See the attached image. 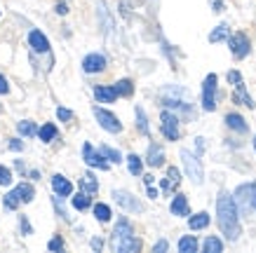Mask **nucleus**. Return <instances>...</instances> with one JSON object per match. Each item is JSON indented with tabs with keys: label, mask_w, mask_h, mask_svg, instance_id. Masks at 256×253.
<instances>
[{
	"label": "nucleus",
	"mask_w": 256,
	"mask_h": 253,
	"mask_svg": "<svg viewBox=\"0 0 256 253\" xmlns=\"http://www.w3.org/2000/svg\"><path fill=\"white\" fill-rule=\"evenodd\" d=\"M216 221H218V228H221V232L226 235V239H230V242H235V239L240 237V218H238V207H235V197H230V195H221L216 202Z\"/></svg>",
	"instance_id": "f257e3e1"
},
{
	"label": "nucleus",
	"mask_w": 256,
	"mask_h": 253,
	"mask_svg": "<svg viewBox=\"0 0 256 253\" xmlns=\"http://www.w3.org/2000/svg\"><path fill=\"white\" fill-rule=\"evenodd\" d=\"M235 204H240V209L244 214L256 211V183L240 185V188L235 190Z\"/></svg>",
	"instance_id": "f03ea898"
},
{
	"label": "nucleus",
	"mask_w": 256,
	"mask_h": 253,
	"mask_svg": "<svg viewBox=\"0 0 256 253\" xmlns=\"http://www.w3.org/2000/svg\"><path fill=\"white\" fill-rule=\"evenodd\" d=\"M181 162H184V169H186L188 178H190L195 185H200L202 181H204V171H202L200 160H198L190 150H181Z\"/></svg>",
	"instance_id": "7ed1b4c3"
},
{
	"label": "nucleus",
	"mask_w": 256,
	"mask_h": 253,
	"mask_svg": "<svg viewBox=\"0 0 256 253\" xmlns=\"http://www.w3.org/2000/svg\"><path fill=\"white\" fill-rule=\"evenodd\" d=\"M202 108L210 113L216 108V75L214 73H210L202 82Z\"/></svg>",
	"instance_id": "20e7f679"
},
{
	"label": "nucleus",
	"mask_w": 256,
	"mask_h": 253,
	"mask_svg": "<svg viewBox=\"0 0 256 253\" xmlns=\"http://www.w3.org/2000/svg\"><path fill=\"white\" fill-rule=\"evenodd\" d=\"M94 117H96V122H99L106 131H110V134H120V131H122V124H120V120H118L113 113L104 110V108H94Z\"/></svg>",
	"instance_id": "39448f33"
},
{
	"label": "nucleus",
	"mask_w": 256,
	"mask_h": 253,
	"mask_svg": "<svg viewBox=\"0 0 256 253\" xmlns=\"http://www.w3.org/2000/svg\"><path fill=\"white\" fill-rule=\"evenodd\" d=\"M160 127H162V134L167 141H178V115L170 113V110H162L160 115Z\"/></svg>",
	"instance_id": "423d86ee"
},
{
	"label": "nucleus",
	"mask_w": 256,
	"mask_h": 253,
	"mask_svg": "<svg viewBox=\"0 0 256 253\" xmlns=\"http://www.w3.org/2000/svg\"><path fill=\"white\" fill-rule=\"evenodd\" d=\"M230 52H233L235 59H244L249 54V49H252V45H249V38L244 35V33H233L230 35Z\"/></svg>",
	"instance_id": "0eeeda50"
},
{
	"label": "nucleus",
	"mask_w": 256,
	"mask_h": 253,
	"mask_svg": "<svg viewBox=\"0 0 256 253\" xmlns=\"http://www.w3.org/2000/svg\"><path fill=\"white\" fill-rule=\"evenodd\" d=\"M113 197H116V202L120 204L122 209H127V211H144V207H141V202L136 200V197H132L130 192H124V190H116L113 192Z\"/></svg>",
	"instance_id": "6e6552de"
},
{
	"label": "nucleus",
	"mask_w": 256,
	"mask_h": 253,
	"mask_svg": "<svg viewBox=\"0 0 256 253\" xmlns=\"http://www.w3.org/2000/svg\"><path fill=\"white\" fill-rule=\"evenodd\" d=\"M82 157H85V162L90 164V167H96V169H108V162L104 160V153H94V148L90 146V143H85L82 146Z\"/></svg>",
	"instance_id": "1a4fd4ad"
},
{
	"label": "nucleus",
	"mask_w": 256,
	"mask_h": 253,
	"mask_svg": "<svg viewBox=\"0 0 256 253\" xmlns=\"http://www.w3.org/2000/svg\"><path fill=\"white\" fill-rule=\"evenodd\" d=\"M132 235H134V232H132V225H130V221H127V218H120V221H118V225H116V230H113L110 244L116 246L118 242H122V239L132 237Z\"/></svg>",
	"instance_id": "9d476101"
},
{
	"label": "nucleus",
	"mask_w": 256,
	"mask_h": 253,
	"mask_svg": "<svg viewBox=\"0 0 256 253\" xmlns=\"http://www.w3.org/2000/svg\"><path fill=\"white\" fill-rule=\"evenodd\" d=\"M104 68H106V59L101 54H90V56H85V61H82V70L85 73H101Z\"/></svg>",
	"instance_id": "9b49d317"
},
{
	"label": "nucleus",
	"mask_w": 256,
	"mask_h": 253,
	"mask_svg": "<svg viewBox=\"0 0 256 253\" xmlns=\"http://www.w3.org/2000/svg\"><path fill=\"white\" fill-rule=\"evenodd\" d=\"M141 249V242L136 237H127V239H122V242H118L116 246H113V251H118V253H136Z\"/></svg>",
	"instance_id": "f8f14e48"
},
{
	"label": "nucleus",
	"mask_w": 256,
	"mask_h": 253,
	"mask_svg": "<svg viewBox=\"0 0 256 253\" xmlns=\"http://www.w3.org/2000/svg\"><path fill=\"white\" fill-rule=\"evenodd\" d=\"M178 183H181V174H178V169L176 167H170V169H167V178L162 181V190L164 192L176 190Z\"/></svg>",
	"instance_id": "ddd939ff"
},
{
	"label": "nucleus",
	"mask_w": 256,
	"mask_h": 253,
	"mask_svg": "<svg viewBox=\"0 0 256 253\" xmlns=\"http://www.w3.org/2000/svg\"><path fill=\"white\" fill-rule=\"evenodd\" d=\"M226 124H228V129L238 131V134H244V131L249 129L247 122H244V117L238 115V113H228V115H226Z\"/></svg>",
	"instance_id": "4468645a"
},
{
	"label": "nucleus",
	"mask_w": 256,
	"mask_h": 253,
	"mask_svg": "<svg viewBox=\"0 0 256 253\" xmlns=\"http://www.w3.org/2000/svg\"><path fill=\"white\" fill-rule=\"evenodd\" d=\"M28 42H31V47L36 49V52H40V54H45L47 49H50V42H47V38L40 31H31V35H28Z\"/></svg>",
	"instance_id": "2eb2a0df"
},
{
	"label": "nucleus",
	"mask_w": 256,
	"mask_h": 253,
	"mask_svg": "<svg viewBox=\"0 0 256 253\" xmlns=\"http://www.w3.org/2000/svg\"><path fill=\"white\" fill-rule=\"evenodd\" d=\"M146 162L150 164V167H162V164H164V153H162V148L158 146V143H150Z\"/></svg>",
	"instance_id": "dca6fc26"
},
{
	"label": "nucleus",
	"mask_w": 256,
	"mask_h": 253,
	"mask_svg": "<svg viewBox=\"0 0 256 253\" xmlns=\"http://www.w3.org/2000/svg\"><path fill=\"white\" fill-rule=\"evenodd\" d=\"M52 188H54V192L59 195V197H68L70 192H73V185H70L64 176H59V174L52 178Z\"/></svg>",
	"instance_id": "f3484780"
},
{
	"label": "nucleus",
	"mask_w": 256,
	"mask_h": 253,
	"mask_svg": "<svg viewBox=\"0 0 256 253\" xmlns=\"http://www.w3.org/2000/svg\"><path fill=\"white\" fill-rule=\"evenodd\" d=\"M233 103H240V106H247V108H254V101H252V96L247 94V89H244V84H235V94H233Z\"/></svg>",
	"instance_id": "a211bd4d"
},
{
	"label": "nucleus",
	"mask_w": 256,
	"mask_h": 253,
	"mask_svg": "<svg viewBox=\"0 0 256 253\" xmlns=\"http://www.w3.org/2000/svg\"><path fill=\"white\" fill-rule=\"evenodd\" d=\"M94 96L101 101V103H113L118 99V92L116 87H96L94 89Z\"/></svg>",
	"instance_id": "6ab92c4d"
},
{
	"label": "nucleus",
	"mask_w": 256,
	"mask_h": 253,
	"mask_svg": "<svg viewBox=\"0 0 256 253\" xmlns=\"http://www.w3.org/2000/svg\"><path fill=\"white\" fill-rule=\"evenodd\" d=\"M12 192H14L16 197H19V202H26V204H28V202H33V197H36V190H33V188H31L28 183L16 185V188H14Z\"/></svg>",
	"instance_id": "aec40b11"
},
{
	"label": "nucleus",
	"mask_w": 256,
	"mask_h": 253,
	"mask_svg": "<svg viewBox=\"0 0 256 253\" xmlns=\"http://www.w3.org/2000/svg\"><path fill=\"white\" fill-rule=\"evenodd\" d=\"M172 214L174 216H188V200L184 195H176L174 200H172Z\"/></svg>",
	"instance_id": "412c9836"
},
{
	"label": "nucleus",
	"mask_w": 256,
	"mask_h": 253,
	"mask_svg": "<svg viewBox=\"0 0 256 253\" xmlns=\"http://www.w3.org/2000/svg\"><path fill=\"white\" fill-rule=\"evenodd\" d=\"M188 225H190V230H202V228L210 225V216L207 214H195V216L188 218Z\"/></svg>",
	"instance_id": "4be33fe9"
},
{
	"label": "nucleus",
	"mask_w": 256,
	"mask_h": 253,
	"mask_svg": "<svg viewBox=\"0 0 256 253\" xmlns=\"http://www.w3.org/2000/svg\"><path fill=\"white\" fill-rule=\"evenodd\" d=\"M178 251L181 253H195L198 251V239L195 237H181L178 239Z\"/></svg>",
	"instance_id": "5701e85b"
},
{
	"label": "nucleus",
	"mask_w": 256,
	"mask_h": 253,
	"mask_svg": "<svg viewBox=\"0 0 256 253\" xmlns=\"http://www.w3.org/2000/svg\"><path fill=\"white\" fill-rule=\"evenodd\" d=\"M80 188L85 192H96L99 190V183H96V178L92 176V174H82V178H80Z\"/></svg>",
	"instance_id": "b1692460"
},
{
	"label": "nucleus",
	"mask_w": 256,
	"mask_h": 253,
	"mask_svg": "<svg viewBox=\"0 0 256 253\" xmlns=\"http://www.w3.org/2000/svg\"><path fill=\"white\" fill-rule=\"evenodd\" d=\"M228 35H230L228 26H226V23H221V26H216V28L210 33V42H221V40H226Z\"/></svg>",
	"instance_id": "393cba45"
},
{
	"label": "nucleus",
	"mask_w": 256,
	"mask_h": 253,
	"mask_svg": "<svg viewBox=\"0 0 256 253\" xmlns=\"http://www.w3.org/2000/svg\"><path fill=\"white\" fill-rule=\"evenodd\" d=\"M116 92H118V96H132V92H134L132 80H120L116 84Z\"/></svg>",
	"instance_id": "a878e982"
},
{
	"label": "nucleus",
	"mask_w": 256,
	"mask_h": 253,
	"mask_svg": "<svg viewBox=\"0 0 256 253\" xmlns=\"http://www.w3.org/2000/svg\"><path fill=\"white\" fill-rule=\"evenodd\" d=\"M204 251H207V253H221V251H224V244H221V239L207 237V239H204Z\"/></svg>",
	"instance_id": "bb28decb"
},
{
	"label": "nucleus",
	"mask_w": 256,
	"mask_h": 253,
	"mask_svg": "<svg viewBox=\"0 0 256 253\" xmlns=\"http://www.w3.org/2000/svg\"><path fill=\"white\" fill-rule=\"evenodd\" d=\"M94 216H96L99 223H108L110 221V209L106 207V204H96V207H94Z\"/></svg>",
	"instance_id": "cd10ccee"
},
{
	"label": "nucleus",
	"mask_w": 256,
	"mask_h": 253,
	"mask_svg": "<svg viewBox=\"0 0 256 253\" xmlns=\"http://www.w3.org/2000/svg\"><path fill=\"white\" fill-rule=\"evenodd\" d=\"M90 204H92V200L87 197V192H80L78 197H73V207L78 209V211H85V209H90Z\"/></svg>",
	"instance_id": "c85d7f7f"
},
{
	"label": "nucleus",
	"mask_w": 256,
	"mask_h": 253,
	"mask_svg": "<svg viewBox=\"0 0 256 253\" xmlns=\"http://www.w3.org/2000/svg\"><path fill=\"white\" fill-rule=\"evenodd\" d=\"M136 127L144 136H148V122H146V113H144V108L136 106Z\"/></svg>",
	"instance_id": "c756f323"
},
{
	"label": "nucleus",
	"mask_w": 256,
	"mask_h": 253,
	"mask_svg": "<svg viewBox=\"0 0 256 253\" xmlns=\"http://www.w3.org/2000/svg\"><path fill=\"white\" fill-rule=\"evenodd\" d=\"M16 129H19V134H24V136H33V134H38V129H36V124L28 122V120H24V122L16 124Z\"/></svg>",
	"instance_id": "7c9ffc66"
},
{
	"label": "nucleus",
	"mask_w": 256,
	"mask_h": 253,
	"mask_svg": "<svg viewBox=\"0 0 256 253\" xmlns=\"http://www.w3.org/2000/svg\"><path fill=\"white\" fill-rule=\"evenodd\" d=\"M40 141H52L56 136V127L54 124H45V127H40Z\"/></svg>",
	"instance_id": "2f4dec72"
},
{
	"label": "nucleus",
	"mask_w": 256,
	"mask_h": 253,
	"mask_svg": "<svg viewBox=\"0 0 256 253\" xmlns=\"http://www.w3.org/2000/svg\"><path fill=\"white\" fill-rule=\"evenodd\" d=\"M127 167H130V174H134V176L141 174V160L136 155H130V157H127Z\"/></svg>",
	"instance_id": "473e14b6"
},
{
	"label": "nucleus",
	"mask_w": 256,
	"mask_h": 253,
	"mask_svg": "<svg viewBox=\"0 0 256 253\" xmlns=\"http://www.w3.org/2000/svg\"><path fill=\"white\" fill-rule=\"evenodd\" d=\"M101 153H104V157H106V160L116 162V164L122 160V157H120V153H118V150H113V148H108V146H101Z\"/></svg>",
	"instance_id": "72a5a7b5"
},
{
	"label": "nucleus",
	"mask_w": 256,
	"mask_h": 253,
	"mask_svg": "<svg viewBox=\"0 0 256 253\" xmlns=\"http://www.w3.org/2000/svg\"><path fill=\"white\" fill-rule=\"evenodd\" d=\"M16 207H19V197H16L14 192H10V195H5V209H10V211H14Z\"/></svg>",
	"instance_id": "f704fd0d"
},
{
	"label": "nucleus",
	"mask_w": 256,
	"mask_h": 253,
	"mask_svg": "<svg viewBox=\"0 0 256 253\" xmlns=\"http://www.w3.org/2000/svg\"><path fill=\"white\" fill-rule=\"evenodd\" d=\"M12 183V174L8 167H0V185H10Z\"/></svg>",
	"instance_id": "c9c22d12"
},
{
	"label": "nucleus",
	"mask_w": 256,
	"mask_h": 253,
	"mask_svg": "<svg viewBox=\"0 0 256 253\" xmlns=\"http://www.w3.org/2000/svg\"><path fill=\"white\" fill-rule=\"evenodd\" d=\"M47 249H50V251H62V249H64V239L62 237H54L50 244H47Z\"/></svg>",
	"instance_id": "e433bc0d"
},
{
	"label": "nucleus",
	"mask_w": 256,
	"mask_h": 253,
	"mask_svg": "<svg viewBox=\"0 0 256 253\" xmlns=\"http://www.w3.org/2000/svg\"><path fill=\"white\" fill-rule=\"evenodd\" d=\"M56 115H59V120H64V122H68L70 117H73V113H70L68 108H56Z\"/></svg>",
	"instance_id": "4c0bfd02"
},
{
	"label": "nucleus",
	"mask_w": 256,
	"mask_h": 253,
	"mask_svg": "<svg viewBox=\"0 0 256 253\" xmlns=\"http://www.w3.org/2000/svg\"><path fill=\"white\" fill-rule=\"evenodd\" d=\"M228 82H230V84H240L242 82V75L238 73V70H230V73H228Z\"/></svg>",
	"instance_id": "58836bf2"
},
{
	"label": "nucleus",
	"mask_w": 256,
	"mask_h": 253,
	"mask_svg": "<svg viewBox=\"0 0 256 253\" xmlns=\"http://www.w3.org/2000/svg\"><path fill=\"white\" fill-rule=\"evenodd\" d=\"M164 251H167V242H164V239H162V242H158V244L153 246V253H164Z\"/></svg>",
	"instance_id": "ea45409f"
},
{
	"label": "nucleus",
	"mask_w": 256,
	"mask_h": 253,
	"mask_svg": "<svg viewBox=\"0 0 256 253\" xmlns=\"http://www.w3.org/2000/svg\"><path fill=\"white\" fill-rule=\"evenodd\" d=\"M212 7L214 12H224V0H212Z\"/></svg>",
	"instance_id": "a19ab883"
},
{
	"label": "nucleus",
	"mask_w": 256,
	"mask_h": 253,
	"mask_svg": "<svg viewBox=\"0 0 256 253\" xmlns=\"http://www.w3.org/2000/svg\"><path fill=\"white\" fill-rule=\"evenodd\" d=\"M10 148H12V150H22L24 143L22 141H16V138H12V141H10Z\"/></svg>",
	"instance_id": "79ce46f5"
},
{
	"label": "nucleus",
	"mask_w": 256,
	"mask_h": 253,
	"mask_svg": "<svg viewBox=\"0 0 256 253\" xmlns=\"http://www.w3.org/2000/svg\"><path fill=\"white\" fill-rule=\"evenodd\" d=\"M8 89H10V87H8V80L0 75V94H8Z\"/></svg>",
	"instance_id": "37998d69"
},
{
	"label": "nucleus",
	"mask_w": 256,
	"mask_h": 253,
	"mask_svg": "<svg viewBox=\"0 0 256 253\" xmlns=\"http://www.w3.org/2000/svg\"><path fill=\"white\" fill-rule=\"evenodd\" d=\"M92 249H94V251H101V249H104V242H101L99 237L92 239Z\"/></svg>",
	"instance_id": "c03bdc74"
},
{
	"label": "nucleus",
	"mask_w": 256,
	"mask_h": 253,
	"mask_svg": "<svg viewBox=\"0 0 256 253\" xmlns=\"http://www.w3.org/2000/svg\"><path fill=\"white\" fill-rule=\"evenodd\" d=\"M19 225H22V230L26 232V235H31V225H28V221H26V218H22V223H19Z\"/></svg>",
	"instance_id": "a18cd8bd"
},
{
	"label": "nucleus",
	"mask_w": 256,
	"mask_h": 253,
	"mask_svg": "<svg viewBox=\"0 0 256 253\" xmlns=\"http://www.w3.org/2000/svg\"><path fill=\"white\" fill-rule=\"evenodd\" d=\"M56 14H68V7H66V5H64V2H59V5H56Z\"/></svg>",
	"instance_id": "49530a36"
},
{
	"label": "nucleus",
	"mask_w": 256,
	"mask_h": 253,
	"mask_svg": "<svg viewBox=\"0 0 256 253\" xmlns=\"http://www.w3.org/2000/svg\"><path fill=\"white\" fill-rule=\"evenodd\" d=\"M148 197H150V200H156L158 197V190L153 188V185H148Z\"/></svg>",
	"instance_id": "de8ad7c7"
},
{
	"label": "nucleus",
	"mask_w": 256,
	"mask_h": 253,
	"mask_svg": "<svg viewBox=\"0 0 256 253\" xmlns=\"http://www.w3.org/2000/svg\"><path fill=\"white\" fill-rule=\"evenodd\" d=\"M254 150H256V136H254Z\"/></svg>",
	"instance_id": "09e8293b"
}]
</instances>
